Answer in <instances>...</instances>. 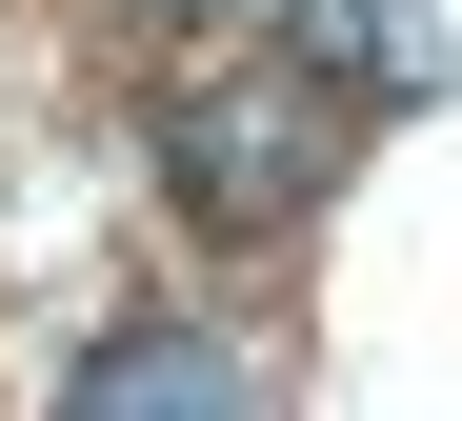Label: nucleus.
Instances as JSON below:
<instances>
[{
  "mask_svg": "<svg viewBox=\"0 0 462 421\" xmlns=\"http://www.w3.org/2000/svg\"><path fill=\"white\" fill-rule=\"evenodd\" d=\"M322 160H342V141H322L301 80H181V101H162V181H181V221H221V241L301 221Z\"/></svg>",
  "mask_w": 462,
  "mask_h": 421,
  "instance_id": "f257e3e1",
  "label": "nucleus"
},
{
  "mask_svg": "<svg viewBox=\"0 0 462 421\" xmlns=\"http://www.w3.org/2000/svg\"><path fill=\"white\" fill-rule=\"evenodd\" d=\"M60 401H81V421H141V401H262V362L221 342V321H121V342L60 362Z\"/></svg>",
  "mask_w": 462,
  "mask_h": 421,
  "instance_id": "f03ea898",
  "label": "nucleus"
},
{
  "mask_svg": "<svg viewBox=\"0 0 462 421\" xmlns=\"http://www.w3.org/2000/svg\"><path fill=\"white\" fill-rule=\"evenodd\" d=\"M181 21H242V0H181Z\"/></svg>",
  "mask_w": 462,
  "mask_h": 421,
  "instance_id": "7ed1b4c3",
  "label": "nucleus"
}]
</instances>
